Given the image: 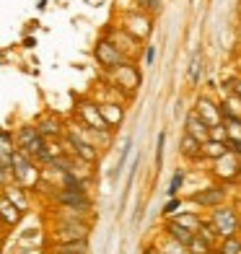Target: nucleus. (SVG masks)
<instances>
[{"label":"nucleus","mask_w":241,"mask_h":254,"mask_svg":"<svg viewBox=\"0 0 241 254\" xmlns=\"http://www.w3.org/2000/svg\"><path fill=\"white\" fill-rule=\"evenodd\" d=\"M16 151L29 156L31 161H47V151H44V137L37 132V127H21L16 132Z\"/></svg>","instance_id":"1"},{"label":"nucleus","mask_w":241,"mask_h":254,"mask_svg":"<svg viewBox=\"0 0 241 254\" xmlns=\"http://www.w3.org/2000/svg\"><path fill=\"white\" fill-rule=\"evenodd\" d=\"M8 171L18 182V187H29L31 190L34 184L39 182V171H37V166H34V161L29 156H24L21 151L13 153V161H10V169Z\"/></svg>","instance_id":"2"},{"label":"nucleus","mask_w":241,"mask_h":254,"mask_svg":"<svg viewBox=\"0 0 241 254\" xmlns=\"http://www.w3.org/2000/svg\"><path fill=\"white\" fill-rule=\"evenodd\" d=\"M65 143L70 145V151L80 158V161H86V164H94L96 161V145L94 143H88L83 135H80L78 130H67V135H65Z\"/></svg>","instance_id":"3"},{"label":"nucleus","mask_w":241,"mask_h":254,"mask_svg":"<svg viewBox=\"0 0 241 254\" xmlns=\"http://www.w3.org/2000/svg\"><path fill=\"white\" fill-rule=\"evenodd\" d=\"M88 236V226L75 221V218H70V221H62L60 226H57L55 231V241L57 244H67V241H80Z\"/></svg>","instance_id":"4"},{"label":"nucleus","mask_w":241,"mask_h":254,"mask_svg":"<svg viewBox=\"0 0 241 254\" xmlns=\"http://www.w3.org/2000/svg\"><path fill=\"white\" fill-rule=\"evenodd\" d=\"M210 226L215 228V234H218V236L228 239V236H236V231H239V218H236L234 210H228V207H221V210H215Z\"/></svg>","instance_id":"5"},{"label":"nucleus","mask_w":241,"mask_h":254,"mask_svg":"<svg viewBox=\"0 0 241 254\" xmlns=\"http://www.w3.org/2000/svg\"><path fill=\"white\" fill-rule=\"evenodd\" d=\"M78 114H80V120L86 122V127H91V130H109L107 122L101 120V114H99V107H94V104H80L78 107Z\"/></svg>","instance_id":"6"},{"label":"nucleus","mask_w":241,"mask_h":254,"mask_svg":"<svg viewBox=\"0 0 241 254\" xmlns=\"http://www.w3.org/2000/svg\"><path fill=\"white\" fill-rule=\"evenodd\" d=\"M187 135L194 137L197 143H208L210 140V127L200 120V114H189L187 117Z\"/></svg>","instance_id":"7"},{"label":"nucleus","mask_w":241,"mask_h":254,"mask_svg":"<svg viewBox=\"0 0 241 254\" xmlns=\"http://www.w3.org/2000/svg\"><path fill=\"white\" fill-rule=\"evenodd\" d=\"M223 190L221 187H208V190H200V192H194L192 194V202H197L202 207H215V205H221L223 202Z\"/></svg>","instance_id":"8"},{"label":"nucleus","mask_w":241,"mask_h":254,"mask_svg":"<svg viewBox=\"0 0 241 254\" xmlns=\"http://www.w3.org/2000/svg\"><path fill=\"white\" fill-rule=\"evenodd\" d=\"M21 215H24V213H21L18 207L5 197V194H0V221H3L5 226H16L21 221Z\"/></svg>","instance_id":"9"},{"label":"nucleus","mask_w":241,"mask_h":254,"mask_svg":"<svg viewBox=\"0 0 241 254\" xmlns=\"http://www.w3.org/2000/svg\"><path fill=\"white\" fill-rule=\"evenodd\" d=\"M96 57H99V63L107 65V67H120V65H122L120 52L114 50L112 44H107V42H101L99 47H96Z\"/></svg>","instance_id":"10"},{"label":"nucleus","mask_w":241,"mask_h":254,"mask_svg":"<svg viewBox=\"0 0 241 254\" xmlns=\"http://www.w3.org/2000/svg\"><path fill=\"white\" fill-rule=\"evenodd\" d=\"M13 153H16V143H13V135L0 130V164L5 169H10V161H13Z\"/></svg>","instance_id":"11"},{"label":"nucleus","mask_w":241,"mask_h":254,"mask_svg":"<svg viewBox=\"0 0 241 254\" xmlns=\"http://www.w3.org/2000/svg\"><path fill=\"white\" fill-rule=\"evenodd\" d=\"M34 127H37V132L42 137H57V135H62V125H60V120H55V117H42Z\"/></svg>","instance_id":"12"},{"label":"nucleus","mask_w":241,"mask_h":254,"mask_svg":"<svg viewBox=\"0 0 241 254\" xmlns=\"http://www.w3.org/2000/svg\"><path fill=\"white\" fill-rule=\"evenodd\" d=\"M169 236L174 239L179 247H187L189 241H192V236H194V234H192V231H187V228H181L179 223H169Z\"/></svg>","instance_id":"13"},{"label":"nucleus","mask_w":241,"mask_h":254,"mask_svg":"<svg viewBox=\"0 0 241 254\" xmlns=\"http://www.w3.org/2000/svg\"><path fill=\"white\" fill-rule=\"evenodd\" d=\"M99 114H101V120L107 122V127L120 125V120H122V112H120L117 107H112V104H104V107H99Z\"/></svg>","instance_id":"14"},{"label":"nucleus","mask_w":241,"mask_h":254,"mask_svg":"<svg viewBox=\"0 0 241 254\" xmlns=\"http://www.w3.org/2000/svg\"><path fill=\"white\" fill-rule=\"evenodd\" d=\"M21 190H24V187H10V190L5 192V197H8L10 202H13L21 213H24V210H26V197L21 194Z\"/></svg>","instance_id":"15"},{"label":"nucleus","mask_w":241,"mask_h":254,"mask_svg":"<svg viewBox=\"0 0 241 254\" xmlns=\"http://www.w3.org/2000/svg\"><path fill=\"white\" fill-rule=\"evenodd\" d=\"M218 254H241V241L236 236H228L223 239V244H221V252Z\"/></svg>","instance_id":"16"},{"label":"nucleus","mask_w":241,"mask_h":254,"mask_svg":"<svg viewBox=\"0 0 241 254\" xmlns=\"http://www.w3.org/2000/svg\"><path fill=\"white\" fill-rule=\"evenodd\" d=\"M202 153L208 156V158H223L228 153V148H226V143H208Z\"/></svg>","instance_id":"17"},{"label":"nucleus","mask_w":241,"mask_h":254,"mask_svg":"<svg viewBox=\"0 0 241 254\" xmlns=\"http://www.w3.org/2000/svg\"><path fill=\"white\" fill-rule=\"evenodd\" d=\"M187 249H189V254H208V252H210V247L205 244V241H202V239H200L197 234L192 236V241L187 244Z\"/></svg>","instance_id":"18"},{"label":"nucleus","mask_w":241,"mask_h":254,"mask_svg":"<svg viewBox=\"0 0 241 254\" xmlns=\"http://www.w3.org/2000/svg\"><path fill=\"white\" fill-rule=\"evenodd\" d=\"M174 223H179L181 228L192 231V234H197V228H200V218H194V215H179V221H174Z\"/></svg>","instance_id":"19"},{"label":"nucleus","mask_w":241,"mask_h":254,"mask_svg":"<svg viewBox=\"0 0 241 254\" xmlns=\"http://www.w3.org/2000/svg\"><path fill=\"white\" fill-rule=\"evenodd\" d=\"M213 231H215V228H213L210 223H200V228H197L200 239H202L208 247H213V241H215V236H218V234H213Z\"/></svg>","instance_id":"20"},{"label":"nucleus","mask_w":241,"mask_h":254,"mask_svg":"<svg viewBox=\"0 0 241 254\" xmlns=\"http://www.w3.org/2000/svg\"><path fill=\"white\" fill-rule=\"evenodd\" d=\"M184 148H181V151H184V156H189V158H194L200 153V143L194 140V137H189V135H184V143H181Z\"/></svg>","instance_id":"21"},{"label":"nucleus","mask_w":241,"mask_h":254,"mask_svg":"<svg viewBox=\"0 0 241 254\" xmlns=\"http://www.w3.org/2000/svg\"><path fill=\"white\" fill-rule=\"evenodd\" d=\"M181 182H184V171H177L174 177H171V184H169V197H177L179 194V187H181Z\"/></svg>","instance_id":"22"},{"label":"nucleus","mask_w":241,"mask_h":254,"mask_svg":"<svg viewBox=\"0 0 241 254\" xmlns=\"http://www.w3.org/2000/svg\"><path fill=\"white\" fill-rule=\"evenodd\" d=\"M189 80L192 83H197L200 80V57L194 55V60H192V70H189Z\"/></svg>","instance_id":"23"},{"label":"nucleus","mask_w":241,"mask_h":254,"mask_svg":"<svg viewBox=\"0 0 241 254\" xmlns=\"http://www.w3.org/2000/svg\"><path fill=\"white\" fill-rule=\"evenodd\" d=\"M164 140H166V135L161 132L158 135V151H156V164L161 166V161H164Z\"/></svg>","instance_id":"24"},{"label":"nucleus","mask_w":241,"mask_h":254,"mask_svg":"<svg viewBox=\"0 0 241 254\" xmlns=\"http://www.w3.org/2000/svg\"><path fill=\"white\" fill-rule=\"evenodd\" d=\"M181 205V200H177V197H171L169 202H166V207H164V213L169 215V213H177V207Z\"/></svg>","instance_id":"25"},{"label":"nucleus","mask_w":241,"mask_h":254,"mask_svg":"<svg viewBox=\"0 0 241 254\" xmlns=\"http://www.w3.org/2000/svg\"><path fill=\"white\" fill-rule=\"evenodd\" d=\"M127 153H130V143L122 148V156H120V164H117V174L122 171V166H124V161H127Z\"/></svg>","instance_id":"26"},{"label":"nucleus","mask_w":241,"mask_h":254,"mask_svg":"<svg viewBox=\"0 0 241 254\" xmlns=\"http://www.w3.org/2000/svg\"><path fill=\"white\" fill-rule=\"evenodd\" d=\"M5 179H8V169H5L3 164H0V190L5 187Z\"/></svg>","instance_id":"27"},{"label":"nucleus","mask_w":241,"mask_h":254,"mask_svg":"<svg viewBox=\"0 0 241 254\" xmlns=\"http://www.w3.org/2000/svg\"><path fill=\"white\" fill-rule=\"evenodd\" d=\"M145 5H151V8H156V5H158V0H145Z\"/></svg>","instance_id":"28"},{"label":"nucleus","mask_w":241,"mask_h":254,"mask_svg":"<svg viewBox=\"0 0 241 254\" xmlns=\"http://www.w3.org/2000/svg\"><path fill=\"white\" fill-rule=\"evenodd\" d=\"M52 254H70V252H62V249H57V247H55V249H52Z\"/></svg>","instance_id":"29"},{"label":"nucleus","mask_w":241,"mask_h":254,"mask_svg":"<svg viewBox=\"0 0 241 254\" xmlns=\"http://www.w3.org/2000/svg\"><path fill=\"white\" fill-rule=\"evenodd\" d=\"M143 254H151V249H148V252H143Z\"/></svg>","instance_id":"30"},{"label":"nucleus","mask_w":241,"mask_h":254,"mask_svg":"<svg viewBox=\"0 0 241 254\" xmlns=\"http://www.w3.org/2000/svg\"><path fill=\"white\" fill-rule=\"evenodd\" d=\"M208 254H218V252H208Z\"/></svg>","instance_id":"31"},{"label":"nucleus","mask_w":241,"mask_h":254,"mask_svg":"<svg viewBox=\"0 0 241 254\" xmlns=\"http://www.w3.org/2000/svg\"><path fill=\"white\" fill-rule=\"evenodd\" d=\"M239 226H241V221H239Z\"/></svg>","instance_id":"32"}]
</instances>
